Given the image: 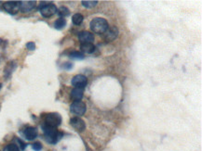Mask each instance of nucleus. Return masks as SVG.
Masks as SVG:
<instances>
[{
    "instance_id": "1",
    "label": "nucleus",
    "mask_w": 202,
    "mask_h": 151,
    "mask_svg": "<svg viewBox=\"0 0 202 151\" xmlns=\"http://www.w3.org/2000/svg\"><path fill=\"white\" fill-rule=\"evenodd\" d=\"M42 129H43V133L45 135V139L49 144H56L61 138L62 134L60 133L54 127H50V126H48V125L44 124L42 126Z\"/></svg>"
},
{
    "instance_id": "2",
    "label": "nucleus",
    "mask_w": 202,
    "mask_h": 151,
    "mask_svg": "<svg viewBox=\"0 0 202 151\" xmlns=\"http://www.w3.org/2000/svg\"><path fill=\"white\" fill-rule=\"evenodd\" d=\"M91 30L98 34H104L105 31L109 28L108 22L104 18H95L90 23Z\"/></svg>"
},
{
    "instance_id": "3",
    "label": "nucleus",
    "mask_w": 202,
    "mask_h": 151,
    "mask_svg": "<svg viewBox=\"0 0 202 151\" xmlns=\"http://www.w3.org/2000/svg\"><path fill=\"white\" fill-rule=\"evenodd\" d=\"M61 123V117L59 113L51 112V113H48L45 116V125L56 128Z\"/></svg>"
},
{
    "instance_id": "4",
    "label": "nucleus",
    "mask_w": 202,
    "mask_h": 151,
    "mask_svg": "<svg viewBox=\"0 0 202 151\" xmlns=\"http://www.w3.org/2000/svg\"><path fill=\"white\" fill-rule=\"evenodd\" d=\"M57 7L52 4V3H48V4H44L42 3L39 7V11L43 17L45 18H49L53 16L56 12H57Z\"/></svg>"
},
{
    "instance_id": "5",
    "label": "nucleus",
    "mask_w": 202,
    "mask_h": 151,
    "mask_svg": "<svg viewBox=\"0 0 202 151\" xmlns=\"http://www.w3.org/2000/svg\"><path fill=\"white\" fill-rule=\"evenodd\" d=\"M86 109H87L86 104L84 102H82L81 100H79V101H74L70 106V110L74 113V114L78 115V116L84 115L86 112Z\"/></svg>"
},
{
    "instance_id": "6",
    "label": "nucleus",
    "mask_w": 202,
    "mask_h": 151,
    "mask_svg": "<svg viewBox=\"0 0 202 151\" xmlns=\"http://www.w3.org/2000/svg\"><path fill=\"white\" fill-rule=\"evenodd\" d=\"M20 8H21V2L18 1H8L3 4V8L12 15L16 14L20 10Z\"/></svg>"
},
{
    "instance_id": "7",
    "label": "nucleus",
    "mask_w": 202,
    "mask_h": 151,
    "mask_svg": "<svg viewBox=\"0 0 202 151\" xmlns=\"http://www.w3.org/2000/svg\"><path fill=\"white\" fill-rule=\"evenodd\" d=\"M103 35H104V39L106 42H112L118 36V29L116 26L110 27L105 31V33Z\"/></svg>"
},
{
    "instance_id": "8",
    "label": "nucleus",
    "mask_w": 202,
    "mask_h": 151,
    "mask_svg": "<svg viewBox=\"0 0 202 151\" xmlns=\"http://www.w3.org/2000/svg\"><path fill=\"white\" fill-rule=\"evenodd\" d=\"M87 83H88L87 77L82 74L75 75V76L72 79V84L75 88H82V89H84V87L87 85Z\"/></svg>"
},
{
    "instance_id": "9",
    "label": "nucleus",
    "mask_w": 202,
    "mask_h": 151,
    "mask_svg": "<svg viewBox=\"0 0 202 151\" xmlns=\"http://www.w3.org/2000/svg\"><path fill=\"white\" fill-rule=\"evenodd\" d=\"M70 124L78 132H83L86 128L85 121L79 117H73L70 120Z\"/></svg>"
},
{
    "instance_id": "10",
    "label": "nucleus",
    "mask_w": 202,
    "mask_h": 151,
    "mask_svg": "<svg viewBox=\"0 0 202 151\" xmlns=\"http://www.w3.org/2000/svg\"><path fill=\"white\" fill-rule=\"evenodd\" d=\"M78 39L81 44H87V43H92L94 41V35L91 32L83 31L78 33Z\"/></svg>"
},
{
    "instance_id": "11",
    "label": "nucleus",
    "mask_w": 202,
    "mask_h": 151,
    "mask_svg": "<svg viewBox=\"0 0 202 151\" xmlns=\"http://www.w3.org/2000/svg\"><path fill=\"white\" fill-rule=\"evenodd\" d=\"M22 134H23V136L26 138L27 140L32 141V140L35 139V138L37 137V134H38V133H37L36 128L29 126V127H26L22 131Z\"/></svg>"
},
{
    "instance_id": "12",
    "label": "nucleus",
    "mask_w": 202,
    "mask_h": 151,
    "mask_svg": "<svg viewBox=\"0 0 202 151\" xmlns=\"http://www.w3.org/2000/svg\"><path fill=\"white\" fill-rule=\"evenodd\" d=\"M84 95V90L82 88H75L71 91V98L74 101H79L83 97Z\"/></svg>"
},
{
    "instance_id": "13",
    "label": "nucleus",
    "mask_w": 202,
    "mask_h": 151,
    "mask_svg": "<svg viewBox=\"0 0 202 151\" xmlns=\"http://www.w3.org/2000/svg\"><path fill=\"white\" fill-rule=\"evenodd\" d=\"M35 7V1H23L21 2V8L20 10L22 12H29Z\"/></svg>"
},
{
    "instance_id": "14",
    "label": "nucleus",
    "mask_w": 202,
    "mask_h": 151,
    "mask_svg": "<svg viewBox=\"0 0 202 151\" xmlns=\"http://www.w3.org/2000/svg\"><path fill=\"white\" fill-rule=\"evenodd\" d=\"M80 48L82 52L86 54H91L95 51V46L92 43H87V44H81Z\"/></svg>"
},
{
    "instance_id": "15",
    "label": "nucleus",
    "mask_w": 202,
    "mask_h": 151,
    "mask_svg": "<svg viewBox=\"0 0 202 151\" xmlns=\"http://www.w3.org/2000/svg\"><path fill=\"white\" fill-rule=\"evenodd\" d=\"M66 26V20L65 18H59L54 22V27L57 30H61Z\"/></svg>"
},
{
    "instance_id": "16",
    "label": "nucleus",
    "mask_w": 202,
    "mask_h": 151,
    "mask_svg": "<svg viewBox=\"0 0 202 151\" xmlns=\"http://www.w3.org/2000/svg\"><path fill=\"white\" fill-rule=\"evenodd\" d=\"M83 20H84V17L80 13H75L72 17V21L75 25H80L82 23Z\"/></svg>"
},
{
    "instance_id": "17",
    "label": "nucleus",
    "mask_w": 202,
    "mask_h": 151,
    "mask_svg": "<svg viewBox=\"0 0 202 151\" xmlns=\"http://www.w3.org/2000/svg\"><path fill=\"white\" fill-rule=\"evenodd\" d=\"M57 11H58V14L61 16V18H65L70 14V11L66 7H61L59 8V10H57Z\"/></svg>"
},
{
    "instance_id": "18",
    "label": "nucleus",
    "mask_w": 202,
    "mask_h": 151,
    "mask_svg": "<svg viewBox=\"0 0 202 151\" xmlns=\"http://www.w3.org/2000/svg\"><path fill=\"white\" fill-rule=\"evenodd\" d=\"M69 57L71 58H74V59H83L84 58V54L81 53V52H78V51H74V52H71Z\"/></svg>"
},
{
    "instance_id": "19",
    "label": "nucleus",
    "mask_w": 202,
    "mask_h": 151,
    "mask_svg": "<svg viewBox=\"0 0 202 151\" xmlns=\"http://www.w3.org/2000/svg\"><path fill=\"white\" fill-rule=\"evenodd\" d=\"M82 4L85 8H92L94 7H96V5L98 4L97 1H89V0H87V1H82Z\"/></svg>"
},
{
    "instance_id": "20",
    "label": "nucleus",
    "mask_w": 202,
    "mask_h": 151,
    "mask_svg": "<svg viewBox=\"0 0 202 151\" xmlns=\"http://www.w3.org/2000/svg\"><path fill=\"white\" fill-rule=\"evenodd\" d=\"M4 151H20L19 146L15 144H9L5 147Z\"/></svg>"
},
{
    "instance_id": "21",
    "label": "nucleus",
    "mask_w": 202,
    "mask_h": 151,
    "mask_svg": "<svg viewBox=\"0 0 202 151\" xmlns=\"http://www.w3.org/2000/svg\"><path fill=\"white\" fill-rule=\"evenodd\" d=\"M33 149L35 150V151H39V150L42 149V145L39 142H36L33 145Z\"/></svg>"
},
{
    "instance_id": "22",
    "label": "nucleus",
    "mask_w": 202,
    "mask_h": 151,
    "mask_svg": "<svg viewBox=\"0 0 202 151\" xmlns=\"http://www.w3.org/2000/svg\"><path fill=\"white\" fill-rule=\"evenodd\" d=\"M26 47L28 50H31V51H33V50L35 49V44L34 42H29L26 44Z\"/></svg>"
},
{
    "instance_id": "23",
    "label": "nucleus",
    "mask_w": 202,
    "mask_h": 151,
    "mask_svg": "<svg viewBox=\"0 0 202 151\" xmlns=\"http://www.w3.org/2000/svg\"><path fill=\"white\" fill-rule=\"evenodd\" d=\"M18 142L20 143V146H21V148H22V149L23 150V149L25 148V146H26V145H25V144H24L23 142H22L21 140H19V139H18Z\"/></svg>"
},
{
    "instance_id": "24",
    "label": "nucleus",
    "mask_w": 202,
    "mask_h": 151,
    "mask_svg": "<svg viewBox=\"0 0 202 151\" xmlns=\"http://www.w3.org/2000/svg\"><path fill=\"white\" fill-rule=\"evenodd\" d=\"M1 87H2V84H1V83H0V89H1Z\"/></svg>"
}]
</instances>
